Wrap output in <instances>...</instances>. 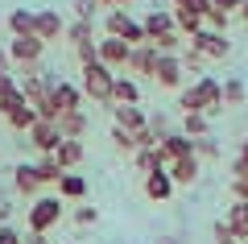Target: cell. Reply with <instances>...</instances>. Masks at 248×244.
I'll use <instances>...</instances> for the list:
<instances>
[{
    "instance_id": "1",
    "label": "cell",
    "mask_w": 248,
    "mask_h": 244,
    "mask_svg": "<svg viewBox=\"0 0 248 244\" xmlns=\"http://www.w3.org/2000/svg\"><path fill=\"white\" fill-rule=\"evenodd\" d=\"M112 70L104 66V62H87L83 66V83H79V91L83 96H91L95 104H112Z\"/></svg>"
},
{
    "instance_id": "2",
    "label": "cell",
    "mask_w": 248,
    "mask_h": 244,
    "mask_svg": "<svg viewBox=\"0 0 248 244\" xmlns=\"http://www.w3.org/2000/svg\"><path fill=\"white\" fill-rule=\"evenodd\" d=\"M25 219H29V232L46 236L62 219V199H58V195H42V199H33V207L25 211Z\"/></svg>"
},
{
    "instance_id": "3",
    "label": "cell",
    "mask_w": 248,
    "mask_h": 244,
    "mask_svg": "<svg viewBox=\"0 0 248 244\" xmlns=\"http://www.w3.org/2000/svg\"><path fill=\"white\" fill-rule=\"evenodd\" d=\"M108 37H120L124 46H145V29H141V21H133L124 9H112L108 13Z\"/></svg>"
},
{
    "instance_id": "4",
    "label": "cell",
    "mask_w": 248,
    "mask_h": 244,
    "mask_svg": "<svg viewBox=\"0 0 248 244\" xmlns=\"http://www.w3.org/2000/svg\"><path fill=\"white\" fill-rule=\"evenodd\" d=\"M186 42H190V50H195L199 58H228V50H232L228 33H215V29H199V33L186 37Z\"/></svg>"
},
{
    "instance_id": "5",
    "label": "cell",
    "mask_w": 248,
    "mask_h": 244,
    "mask_svg": "<svg viewBox=\"0 0 248 244\" xmlns=\"http://www.w3.org/2000/svg\"><path fill=\"white\" fill-rule=\"evenodd\" d=\"M66 33V21L58 9H33V37L37 42H58Z\"/></svg>"
},
{
    "instance_id": "6",
    "label": "cell",
    "mask_w": 248,
    "mask_h": 244,
    "mask_svg": "<svg viewBox=\"0 0 248 244\" xmlns=\"http://www.w3.org/2000/svg\"><path fill=\"white\" fill-rule=\"evenodd\" d=\"M95 54H99V62H104L108 70H120V66H128L133 46H124L120 37H104V42H95Z\"/></svg>"
},
{
    "instance_id": "7",
    "label": "cell",
    "mask_w": 248,
    "mask_h": 244,
    "mask_svg": "<svg viewBox=\"0 0 248 244\" xmlns=\"http://www.w3.org/2000/svg\"><path fill=\"white\" fill-rule=\"evenodd\" d=\"M29 145H33L42 157H46V153H54V149L62 145V132H58V124H54V120H37L33 129H29Z\"/></svg>"
},
{
    "instance_id": "8",
    "label": "cell",
    "mask_w": 248,
    "mask_h": 244,
    "mask_svg": "<svg viewBox=\"0 0 248 244\" xmlns=\"http://www.w3.org/2000/svg\"><path fill=\"white\" fill-rule=\"evenodd\" d=\"M79 99H83V91L75 87V83H66V79H58L50 87V104L58 108V116H66V112H79Z\"/></svg>"
},
{
    "instance_id": "9",
    "label": "cell",
    "mask_w": 248,
    "mask_h": 244,
    "mask_svg": "<svg viewBox=\"0 0 248 244\" xmlns=\"http://www.w3.org/2000/svg\"><path fill=\"white\" fill-rule=\"evenodd\" d=\"M42 50H46V42H37L33 33H29V37H13V42H9V58L21 62V66H33V62L42 58Z\"/></svg>"
},
{
    "instance_id": "10",
    "label": "cell",
    "mask_w": 248,
    "mask_h": 244,
    "mask_svg": "<svg viewBox=\"0 0 248 244\" xmlns=\"http://www.w3.org/2000/svg\"><path fill=\"white\" fill-rule=\"evenodd\" d=\"M195 96H199V108H203V116H211V112H219L223 108V87L215 83L211 75H203L195 83Z\"/></svg>"
},
{
    "instance_id": "11",
    "label": "cell",
    "mask_w": 248,
    "mask_h": 244,
    "mask_svg": "<svg viewBox=\"0 0 248 244\" xmlns=\"http://www.w3.org/2000/svg\"><path fill=\"white\" fill-rule=\"evenodd\" d=\"M153 79H157L161 87H182V62H178V54H157Z\"/></svg>"
},
{
    "instance_id": "12",
    "label": "cell",
    "mask_w": 248,
    "mask_h": 244,
    "mask_svg": "<svg viewBox=\"0 0 248 244\" xmlns=\"http://www.w3.org/2000/svg\"><path fill=\"white\" fill-rule=\"evenodd\" d=\"M157 149L170 157V162H178V157H195V141L186 137V132H166Z\"/></svg>"
},
{
    "instance_id": "13",
    "label": "cell",
    "mask_w": 248,
    "mask_h": 244,
    "mask_svg": "<svg viewBox=\"0 0 248 244\" xmlns=\"http://www.w3.org/2000/svg\"><path fill=\"white\" fill-rule=\"evenodd\" d=\"M112 120H116V129H124V132H137V129L149 124L137 104H116V108H112Z\"/></svg>"
},
{
    "instance_id": "14",
    "label": "cell",
    "mask_w": 248,
    "mask_h": 244,
    "mask_svg": "<svg viewBox=\"0 0 248 244\" xmlns=\"http://www.w3.org/2000/svg\"><path fill=\"white\" fill-rule=\"evenodd\" d=\"M166 174H170V182H174V186H190L199 178V157H178V162H170V166H166Z\"/></svg>"
},
{
    "instance_id": "15",
    "label": "cell",
    "mask_w": 248,
    "mask_h": 244,
    "mask_svg": "<svg viewBox=\"0 0 248 244\" xmlns=\"http://www.w3.org/2000/svg\"><path fill=\"white\" fill-rule=\"evenodd\" d=\"M141 29H145V42H153V37H161V33H170V29H174V13L153 9L149 17L141 21Z\"/></svg>"
},
{
    "instance_id": "16",
    "label": "cell",
    "mask_w": 248,
    "mask_h": 244,
    "mask_svg": "<svg viewBox=\"0 0 248 244\" xmlns=\"http://www.w3.org/2000/svg\"><path fill=\"white\" fill-rule=\"evenodd\" d=\"M170 166V157L161 153V149H137V174H161V170Z\"/></svg>"
},
{
    "instance_id": "17",
    "label": "cell",
    "mask_w": 248,
    "mask_h": 244,
    "mask_svg": "<svg viewBox=\"0 0 248 244\" xmlns=\"http://www.w3.org/2000/svg\"><path fill=\"white\" fill-rule=\"evenodd\" d=\"M58 132H62V141H79L83 132H87V116H83V108H79V112L58 116Z\"/></svg>"
},
{
    "instance_id": "18",
    "label": "cell",
    "mask_w": 248,
    "mask_h": 244,
    "mask_svg": "<svg viewBox=\"0 0 248 244\" xmlns=\"http://www.w3.org/2000/svg\"><path fill=\"white\" fill-rule=\"evenodd\" d=\"M112 104H141V87H137L133 79L116 75L112 79Z\"/></svg>"
},
{
    "instance_id": "19",
    "label": "cell",
    "mask_w": 248,
    "mask_h": 244,
    "mask_svg": "<svg viewBox=\"0 0 248 244\" xmlns=\"http://www.w3.org/2000/svg\"><path fill=\"white\" fill-rule=\"evenodd\" d=\"M128 66H133L137 75H153V66H157V50H153L149 42H145V46H137V50L128 54Z\"/></svg>"
},
{
    "instance_id": "20",
    "label": "cell",
    "mask_w": 248,
    "mask_h": 244,
    "mask_svg": "<svg viewBox=\"0 0 248 244\" xmlns=\"http://www.w3.org/2000/svg\"><path fill=\"white\" fill-rule=\"evenodd\" d=\"M145 195H149L153 203H166L170 195H174V182H170L166 170H161V174H149V178H145Z\"/></svg>"
},
{
    "instance_id": "21",
    "label": "cell",
    "mask_w": 248,
    "mask_h": 244,
    "mask_svg": "<svg viewBox=\"0 0 248 244\" xmlns=\"http://www.w3.org/2000/svg\"><path fill=\"white\" fill-rule=\"evenodd\" d=\"M13 186H17L21 195H37V186H42V178H37V166H25V162H21V166L13 170Z\"/></svg>"
},
{
    "instance_id": "22",
    "label": "cell",
    "mask_w": 248,
    "mask_h": 244,
    "mask_svg": "<svg viewBox=\"0 0 248 244\" xmlns=\"http://www.w3.org/2000/svg\"><path fill=\"white\" fill-rule=\"evenodd\" d=\"M50 157H54V162H58L62 170H71V166H79V162H83V141H62V145L54 149Z\"/></svg>"
},
{
    "instance_id": "23",
    "label": "cell",
    "mask_w": 248,
    "mask_h": 244,
    "mask_svg": "<svg viewBox=\"0 0 248 244\" xmlns=\"http://www.w3.org/2000/svg\"><path fill=\"white\" fill-rule=\"evenodd\" d=\"M228 228L236 232V240H248V203H232L228 207Z\"/></svg>"
},
{
    "instance_id": "24",
    "label": "cell",
    "mask_w": 248,
    "mask_h": 244,
    "mask_svg": "<svg viewBox=\"0 0 248 244\" xmlns=\"http://www.w3.org/2000/svg\"><path fill=\"white\" fill-rule=\"evenodd\" d=\"M83 195H87V178H79V174L58 178V199H83Z\"/></svg>"
},
{
    "instance_id": "25",
    "label": "cell",
    "mask_w": 248,
    "mask_h": 244,
    "mask_svg": "<svg viewBox=\"0 0 248 244\" xmlns=\"http://www.w3.org/2000/svg\"><path fill=\"white\" fill-rule=\"evenodd\" d=\"M9 29H13V37H29L33 33V9H13L9 13Z\"/></svg>"
},
{
    "instance_id": "26",
    "label": "cell",
    "mask_w": 248,
    "mask_h": 244,
    "mask_svg": "<svg viewBox=\"0 0 248 244\" xmlns=\"http://www.w3.org/2000/svg\"><path fill=\"white\" fill-rule=\"evenodd\" d=\"M174 29L182 37H195L203 29V17H195V13H186V9H174Z\"/></svg>"
},
{
    "instance_id": "27",
    "label": "cell",
    "mask_w": 248,
    "mask_h": 244,
    "mask_svg": "<svg viewBox=\"0 0 248 244\" xmlns=\"http://www.w3.org/2000/svg\"><path fill=\"white\" fill-rule=\"evenodd\" d=\"M207 129H211V120H207L203 112H190V116H182V132L190 141H199V137H207Z\"/></svg>"
},
{
    "instance_id": "28",
    "label": "cell",
    "mask_w": 248,
    "mask_h": 244,
    "mask_svg": "<svg viewBox=\"0 0 248 244\" xmlns=\"http://www.w3.org/2000/svg\"><path fill=\"white\" fill-rule=\"evenodd\" d=\"M62 174H66V170H62V166H58V162H54L50 153H46L42 162H37V178H42V186H50V182L58 186V178H62Z\"/></svg>"
},
{
    "instance_id": "29",
    "label": "cell",
    "mask_w": 248,
    "mask_h": 244,
    "mask_svg": "<svg viewBox=\"0 0 248 244\" xmlns=\"http://www.w3.org/2000/svg\"><path fill=\"white\" fill-rule=\"evenodd\" d=\"M9 124H13V129H17V132H29V129H33V124H37V112H33V104L17 108V112L9 116Z\"/></svg>"
},
{
    "instance_id": "30",
    "label": "cell",
    "mask_w": 248,
    "mask_h": 244,
    "mask_svg": "<svg viewBox=\"0 0 248 244\" xmlns=\"http://www.w3.org/2000/svg\"><path fill=\"white\" fill-rule=\"evenodd\" d=\"M182 42H186V37L178 33V29H170V33H161V37H153L149 46H153V50H157V54H174V50H178V46H182Z\"/></svg>"
},
{
    "instance_id": "31",
    "label": "cell",
    "mask_w": 248,
    "mask_h": 244,
    "mask_svg": "<svg viewBox=\"0 0 248 244\" xmlns=\"http://www.w3.org/2000/svg\"><path fill=\"white\" fill-rule=\"evenodd\" d=\"M66 37H71V46L91 42V21H75V25H66Z\"/></svg>"
},
{
    "instance_id": "32",
    "label": "cell",
    "mask_w": 248,
    "mask_h": 244,
    "mask_svg": "<svg viewBox=\"0 0 248 244\" xmlns=\"http://www.w3.org/2000/svg\"><path fill=\"white\" fill-rule=\"evenodd\" d=\"M240 99H244V83L240 79H228L223 83V104H240Z\"/></svg>"
},
{
    "instance_id": "33",
    "label": "cell",
    "mask_w": 248,
    "mask_h": 244,
    "mask_svg": "<svg viewBox=\"0 0 248 244\" xmlns=\"http://www.w3.org/2000/svg\"><path fill=\"white\" fill-rule=\"evenodd\" d=\"M25 104H29V99L21 96V87H17V91H13V96H4V99H0V112H4V116H13V112H17V108H25Z\"/></svg>"
},
{
    "instance_id": "34",
    "label": "cell",
    "mask_w": 248,
    "mask_h": 244,
    "mask_svg": "<svg viewBox=\"0 0 248 244\" xmlns=\"http://www.w3.org/2000/svg\"><path fill=\"white\" fill-rule=\"evenodd\" d=\"M178 9H186V13H195V17H207L211 13V0H174Z\"/></svg>"
},
{
    "instance_id": "35",
    "label": "cell",
    "mask_w": 248,
    "mask_h": 244,
    "mask_svg": "<svg viewBox=\"0 0 248 244\" xmlns=\"http://www.w3.org/2000/svg\"><path fill=\"white\" fill-rule=\"evenodd\" d=\"M112 141H116V149L133 153V132H124V129H116V124H112Z\"/></svg>"
},
{
    "instance_id": "36",
    "label": "cell",
    "mask_w": 248,
    "mask_h": 244,
    "mask_svg": "<svg viewBox=\"0 0 248 244\" xmlns=\"http://www.w3.org/2000/svg\"><path fill=\"white\" fill-rule=\"evenodd\" d=\"M75 54H79V62H83V66H87V62H99L95 42H83V46H75Z\"/></svg>"
},
{
    "instance_id": "37",
    "label": "cell",
    "mask_w": 248,
    "mask_h": 244,
    "mask_svg": "<svg viewBox=\"0 0 248 244\" xmlns=\"http://www.w3.org/2000/svg\"><path fill=\"white\" fill-rule=\"evenodd\" d=\"M240 4H244V0H211V13H223V17H232Z\"/></svg>"
},
{
    "instance_id": "38",
    "label": "cell",
    "mask_w": 248,
    "mask_h": 244,
    "mask_svg": "<svg viewBox=\"0 0 248 244\" xmlns=\"http://www.w3.org/2000/svg\"><path fill=\"white\" fill-rule=\"evenodd\" d=\"M215 244H240V240H236V232L228 224H215Z\"/></svg>"
},
{
    "instance_id": "39",
    "label": "cell",
    "mask_w": 248,
    "mask_h": 244,
    "mask_svg": "<svg viewBox=\"0 0 248 244\" xmlns=\"http://www.w3.org/2000/svg\"><path fill=\"white\" fill-rule=\"evenodd\" d=\"M13 91H17V75H13V70H4V75H0V99L13 96Z\"/></svg>"
},
{
    "instance_id": "40",
    "label": "cell",
    "mask_w": 248,
    "mask_h": 244,
    "mask_svg": "<svg viewBox=\"0 0 248 244\" xmlns=\"http://www.w3.org/2000/svg\"><path fill=\"white\" fill-rule=\"evenodd\" d=\"M178 62H182V70H199V66H203V58H199L195 50H186V54H182Z\"/></svg>"
},
{
    "instance_id": "41",
    "label": "cell",
    "mask_w": 248,
    "mask_h": 244,
    "mask_svg": "<svg viewBox=\"0 0 248 244\" xmlns=\"http://www.w3.org/2000/svg\"><path fill=\"white\" fill-rule=\"evenodd\" d=\"M232 191H236L240 203H248V174H244V178H232Z\"/></svg>"
},
{
    "instance_id": "42",
    "label": "cell",
    "mask_w": 248,
    "mask_h": 244,
    "mask_svg": "<svg viewBox=\"0 0 248 244\" xmlns=\"http://www.w3.org/2000/svg\"><path fill=\"white\" fill-rule=\"evenodd\" d=\"M99 0H79V4H75V13H79V21H91V9H95Z\"/></svg>"
},
{
    "instance_id": "43",
    "label": "cell",
    "mask_w": 248,
    "mask_h": 244,
    "mask_svg": "<svg viewBox=\"0 0 248 244\" xmlns=\"http://www.w3.org/2000/svg\"><path fill=\"white\" fill-rule=\"evenodd\" d=\"M0 244H21V232H13L9 224H0Z\"/></svg>"
},
{
    "instance_id": "44",
    "label": "cell",
    "mask_w": 248,
    "mask_h": 244,
    "mask_svg": "<svg viewBox=\"0 0 248 244\" xmlns=\"http://www.w3.org/2000/svg\"><path fill=\"white\" fill-rule=\"evenodd\" d=\"M79 224H95V207H79Z\"/></svg>"
},
{
    "instance_id": "45",
    "label": "cell",
    "mask_w": 248,
    "mask_h": 244,
    "mask_svg": "<svg viewBox=\"0 0 248 244\" xmlns=\"http://www.w3.org/2000/svg\"><path fill=\"white\" fill-rule=\"evenodd\" d=\"M21 244H50L46 236H37V232H29V236H21Z\"/></svg>"
},
{
    "instance_id": "46",
    "label": "cell",
    "mask_w": 248,
    "mask_h": 244,
    "mask_svg": "<svg viewBox=\"0 0 248 244\" xmlns=\"http://www.w3.org/2000/svg\"><path fill=\"white\" fill-rule=\"evenodd\" d=\"M9 62H13V58H9V50H0V75L9 70Z\"/></svg>"
},
{
    "instance_id": "47",
    "label": "cell",
    "mask_w": 248,
    "mask_h": 244,
    "mask_svg": "<svg viewBox=\"0 0 248 244\" xmlns=\"http://www.w3.org/2000/svg\"><path fill=\"white\" fill-rule=\"evenodd\" d=\"M99 4H112V9H124V4H128V0H99Z\"/></svg>"
},
{
    "instance_id": "48",
    "label": "cell",
    "mask_w": 248,
    "mask_h": 244,
    "mask_svg": "<svg viewBox=\"0 0 248 244\" xmlns=\"http://www.w3.org/2000/svg\"><path fill=\"white\" fill-rule=\"evenodd\" d=\"M9 211H13L9 203H0V224H4V219H9Z\"/></svg>"
},
{
    "instance_id": "49",
    "label": "cell",
    "mask_w": 248,
    "mask_h": 244,
    "mask_svg": "<svg viewBox=\"0 0 248 244\" xmlns=\"http://www.w3.org/2000/svg\"><path fill=\"white\" fill-rule=\"evenodd\" d=\"M236 157H248V141H244V145H240V153Z\"/></svg>"
},
{
    "instance_id": "50",
    "label": "cell",
    "mask_w": 248,
    "mask_h": 244,
    "mask_svg": "<svg viewBox=\"0 0 248 244\" xmlns=\"http://www.w3.org/2000/svg\"><path fill=\"white\" fill-rule=\"evenodd\" d=\"M240 13H244V21H248V0H244V4H240Z\"/></svg>"
}]
</instances>
